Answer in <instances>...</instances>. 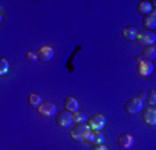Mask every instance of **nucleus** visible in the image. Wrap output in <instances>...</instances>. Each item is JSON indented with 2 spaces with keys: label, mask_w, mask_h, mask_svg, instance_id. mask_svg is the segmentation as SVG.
<instances>
[{
  "label": "nucleus",
  "mask_w": 156,
  "mask_h": 150,
  "mask_svg": "<svg viewBox=\"0 0 156 150\" xmlns=\"http://www.w3.org/2000/svg\"><path fill=\"white\" fill-rule=\"evenodd\" d=\"M10 68V64L6 59H0V75H6Z\"/></svg>",
  "instance_id": "20"
},
{
  "label": "nucleus",
  "mask_w": 156,
  "mask_h": 150,
  "mask_svg": "<svg viewBox=\"0 0 156 150\" xmlns=\"http://www.w3.org/2000/svg\"><path fill=\"white\" fill-rule=\"evenodd\" d=\"M53 54H55V52H53V49L50 47V46H42V47L38 50L39 60L43 61V63L50 61V60L53 59Z\"/></svg>",
  "instance_id": "11"
},
{
  "label": "nucleus",
  "mask_w": 156,
  "mask_h": 150,
  "mask_svg": "<svg viewBox=\"0 0 156 150\" xmlns=\"http://www.w3.org/2000/svg\"><path fill=\"white\" fill-rule=\"evenodd\" d=\"M144 60H155L156 59V46L152 45V46H148V47H144L142 50V54H141Z\"/></svg>",
  "instance_id": "16"
},
{
  "label": "nucleus",
  "mask_w": 156,
  "mask_h": 150,
  "mask_svg": "<svg viewBox=\"0 0 156 150\" xmlns=\"http://www.w3.org/2000/svg\"><path fill=\"white\" fill-rule=\"evenodd\" d=\"M155 108H156V106H155Z\"/></svg>",
  "instance_id": "26"
},
{
  "label": "nucleus",
  "mask_w": 156,
  "mask_h": 150,
  "mask_svg": "<svg viewBox=\"0 0 156 150\" xmlns=\"http://www.w3.org/2000/svg\"><path fill=\"white\" fill-rule=\"evenodd\" d=\"M56 104L52 103V101H43L42 104L38 107V113L39 115H42L45 118H49V117H53L56 114Z\"/></svg>",
  "instance_id": "6"
},
{
  "label": "nucleus",
  "mask_w": 156,
  "mask_h": 150,
  "mask_svg": "<svg viewBox=\"0 0 156 150\" xmlns=\"http://www.w3.org/2000/svg\"><path fill=\"white\" fill-rule=\"evenodd\" d=\"M88 125L91 131H102L106 125V117L103 114H94L88 120Z\"/></svg>",
  "instance_id": "5"
},
{
  "label": "nucleus",
  "mask_w": 156,
  "mask_h": 150,
  "mask_svg": "<svg viewBox=\"0 0 156 150\" xmlns=\"http://www.w3.org/2000/svg\"><path fill=\"white\" fill-rule=\"evenodd\" d=\"M73 117H74V122L75 124H84V122H87L88 121V117L85 113H82V111H77V113H74L73 114Z\"/></svg>",
  "instance_id": "18"
},
{
  "label": "nucleus",
  "mask_w": 156,
  "mask_h": 150,
  "mask_svg": "<svg viewBox=\"0 0 156 150\" xmlns=\"http://www.w3.org/2000/svg\"><path fill=\"white\" fill-rule=\"evenodd\" d=\"M136 61H138V65H136V71L138 74L142 77V78H146L149 77L153 72V63L149 61V60H144L142 57H136Z\"/></svg>",
  "instance_id": "3"
},
{
  "label": "nucleus",
  "mask_w": 156,
  "mask_h": 150,
  "mask_svg": "<svg viewBox=\"0 0 156 150\" xmlns=\"http://www.w3.org/2000/svg\"><path fill=\"white\" fill-rule=\"evenodd\" d=\"M152 6H153V7H155V9H156V0H153V2H152Z\"/></svg>",
  "instance_id": "24"
},
{
  "label": "nucleus",
  "mask_w": 156,
  "mask_h": 150,
  "mask_svg": "<svg viewBox=\"0 0 156 150\" xmlns=\"http://www.w3.org/2000/svg\"><path fill=\"white\" fill-rule=\"evenodd\" d=\"M146 103L149 106H156V90H149L148 92V97H146Z\"/></svg>",
  "instance_id": "21"
},
{
  "label": "nucleus",
  "mask_w": 156,
  "mask_h": 150,
  "mask_svg": "<svg viewBox=\"0 0 156 150\" xmlns=\"http://www.w3.org/2000/svg\"><path fill=\"white\" fill-rule=\"evenodd\" d=\"M152 14H155V15H156V9H153V10H152Z\"/></svg>",
  "instance_id": "25"
},
{
  "label": "nucleus",
  "mask_w": 156,
  "mask_h": 150,
  "mask_svg": "<svg viewBox=\"0 0 156 150\" xmlns=\"http://www.w3.org/2000/svg\"><path fill=\"white\" fill-rule=\"evenodd\" d=\"M91 150H109V147L103 143V145H98V146H92Z\"/></svg>",
  "instance_id": "23"
},
{
  "label": "nucleus",
  "mask_w": 156,
  "mask_h": 150,
  "mask_svg": "<svg viewBox=\"0 0 156 150\" xmlns=\"http://www.w3.org/2000/svg\"><path fill=\"white\" fill-rule=\"evenodd\" d=\"M117 145L123 150H128L134 146V138L130 134H121L117 139Z\"/></svg>",
  "instance_id": "9"
},
{
  "label": "nucleus",
  "mask_w": 156,
  "mask_h": 150,
  "mask_svg": "<svg viewBox=\"0 0 156 150\" xmlns=\"http://www.w3.org/2000/svg\"><path fill=\"white\" fill-rule=\"evenodd\" d=\"M142 24L145 28H148V31H152L156 28V15L155 14H148L142 18Z\"/></svg>",
  "instance_id": "15"
},
{
  "label": "nucleus",
  "mask_w": 156,
  "mask_h": 150,
  "mask_svg": "<svg viewBox=\"0 0 156 150\" xmlns=\"http://www.w3.org/2000/svg\"><path fill=\"white\" fill-rule=\"evenodd\" d=\"M156 42V33L153 31H148L144 29L141 32H138V36H136V43L144 47H148V46L155 45Z\"/></svg>",
  "instance_id": "2"
},
{
  "label": "nucleus",
  "mask_w": 156,
  "mask_h": 150,
  "mask_svg": "<svg viewBox=\"0 0 156 150\" xmlns=\"http://www.w3.org/2000/svg\"><path fill=\"white\" fill-rule=\"evenodd\" d=\"M87 142L91 143L92 146H98V145H103L105 143V135L101 131H91V134L88 135Z\"/></svg>",
  "instance_id": "10"
},
{
  "label": "nucleus",
  "mask_w": 156,
  "mask_h": 150,
  "mask_svg": "<svg viewBox=\"0 0 156 150\" xmlns=\"http://www.w3.org/2000/svg\"><path fill=\"white\" fill-rule=\"evenodd\" d=\"M153 10V6L151 2H146V0H142V2H140V3L136 4V11L140 14H142L144 17L148 15V14H151Z\"/></svg>",
  "instance_id": "13"
},
{
  "label": "nucleus",
  "mask_w": 156,
  "mask_h": 150,
  "mask_svg": "<svg viewBox=\"0 0 156 150\" xmlns=\"http://www.w3.org/2000/svg\"><path fill=\"white\" fill-rule=\"evenodd\" d=\"M28 103H29V106L38 108L39 106L42 104V99H41V96L39 95H36V93H31L29 97H28Z\"/></svg>",
  "instance_id": "17"
},
{
  "label": "nucleus",
  "mask_w": 156,
  "mask_h": 150,
  "mask_svg": "<svg viewBox=\"0 0 156 150\" xmlns=\"http://www.w3.org/2000/svg\"><path fill=\"white\" fill-rule=\"evenodd\" d=\"M78 100L75 97H73V96H67V97L64 99V108L66 110H68L70 113H77L78 111Z\"/></svg>",
  "instance_id": "14"
},
{
  "label": "nucleus",
  "mask_w": 156,
  "mask_h": 150,
  "mask_svg": "<svg viewBox=\"0 0 156 150\" xmlns=\"http://www.w3.org/2000/svg\"><path fill=\"white\" fill-rule=\"evenodd\" d=\"M126 110L130 113V114H136V113H140L141 110L144 108V101L138 97H133L126 103Z\"/></svg>",
  "instance_id": "7"
},
{
  "label": "nucleus",
  "mask_w": 156,
  "mask_h": 150,
  "mask_svg": "<svg viewBox=\"0 0 156 150\" xmlns=\"http://www.w3.org/2000/svg\"><path fill=\"white\" fill-rule=\"evenodd\" d=\"M142 120L146 125L149 127H155L156 125V108L155 107H146L142 113Z\"/></svg>",
  "instance_id": "8"
},
{
  "label": "nucleus",
  "mask_w": 156,
  "mask_h": 150,
  "mask_svg": "<svg viewBox=\"0 0 156 150\" xmlns=\"http://www.w3.org/2000/svg\"><path fill=\"white\" fill-rule=\"evenodd\" d=\"M91 134V128L87 122L84 124H75L70 131V136L75 142H81V140H87L88 135Z\"/></svg>",
  "instance_id": "1"
},
{
  "label": "nucleus",
  "mask_w": 156,
  "mask_h": 150,
  "mask_svg": "<svg viewBox=\"0 0 156 150\" xmlns=\"http://www.w3.org/2000/svg\"><path fill=\"white\" fill-rule=\"evenodd\" d=\"M25 57H27V61H29V63H36L39 60L38 52H35V50H29Z\"/></svg>",
  "instance_id": "19"
},
{
  "label": "nucleus",
  "mask_w": 156,
  "mask_h": 150,
  "mask_svg": "<svg viewBox=\"0 0 156 150\" xmlns=\"http://www.w3.org/2000/svg\"><path fill=\"white\" fill-rule=\"evenodd\" d=\"M138 99H141L142 101H146V97H148V92H145V90H141L140 93H138V96H136Z\"/></svg>",
  "instance_id": "22"
},
{
  "label": "nucleus",
  "mask_w": 156,
  "mask_h": 150,
  "mask_svg": "<svg viewBox=\"0 0 156 150\" xmlns=\"http://www.w3.org/2000/svg\"><path fill=\"white\" fill-rule=\"evenodd\" d=\"M121 35L128 42H133V40H136V36H138V31H136L135 26L133 25H128V26H124L123 31H121Z\"/></svg>",
  "instance_id": "12"
},
{
  "label": "nucleus",
  "mask_w": 156,
  "mask_h": 150,
  "mask_svg": "<svg viewBox=\"0 0 156 150\" xmlns=\"http://www.w3.org/2000/svg\"><path fill=\"white\" fill-rule=\"evenodd\" d=\"M56 122L60 128H70L74 122V117H73V113H70L68 110H63L60 113H57V117H56Z\"/></svg>",
  "instance_id": "4"
}]
</instances>
